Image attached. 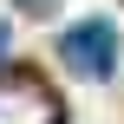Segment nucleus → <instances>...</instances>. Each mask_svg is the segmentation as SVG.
<instances>
[{
	"label": "nucleus",
	"mask_w": 124,
	"mask_h": 124,
	"mask_svg": "<svg viewBox=\"0 0 124 124\" xmlns=\"http://www.w3.org/2000/svg\"><path fill=\"white\" fill-rule=\"evenodd\" d=\"M0 124H59V98L39 78H0Z\"/></svg>",
	"instance_id": "obj_1"
},
{
	"label": "nucleus",
	"mask_w": 124,
	"mask_h": 124,
	"mask_svg": "<svg viewBox=\"0 0 124 124\" xmlns=\"http://www.w3.org/2000/svg\"><path fill=\"white\" fill-rule=\"evenodd\" d=\"M59 52H65L72 65H92V72H111V65H118V33H111L105 20H78L72 33H59Z\"/></svg>",
	"instance_id": "obj_2"
},
{
	"label": "nucleus",
	"mask_w": 124,
	"mask_h": 124,
	"mask_svg": "<svg viewBox=\"0 0 124 124\" xmlns=\"http://www.w3.org/2000/svg\"><path fill=\"white\" fill-rule=\"evenodd\" d=\"M0 52H7V26H0Z\"/></svg>",
	"instance_id": "obj_3"
}]
</instances>
